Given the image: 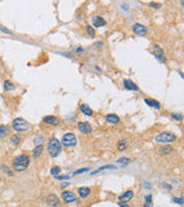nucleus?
Instances as JSON below:
<instances>
[{"label": "nucleus", "instance_id": "cd10ccee", "mask_svg": "<svg viewBox=\"0 0 184 207\" xmlns=\"http://www.w3.org/2000/svg\"><path fill=\"white\" fill-rule=\"evenodd\" d=\"M126 147H127L126 140H120L119 144H118V149H119L120 151H123V150H126Z\"/></svg>", "mask_w": 184, "mask_h": 207}, {"label": "nucleus", "instance_id": "1a4fd4ad", "mask_svg": "<svg viewBox=\"0 0 184 207\" xmlns=\"http://www.w3.org/2000/svg\"><path fill=\"white\" fill-rule=\"evenodd\" d=\"M77 128L84 135H90L92 132V126L89 122H78L77 123Z\"/></svg>", "mask_w": 184, "mask_h": 207}, {"label": "nucleus", "instance_id": "2f4dec72", "mask_svg": "<svg viewBox=\"0 0 184 207\" xmlns=\"http://www.w3.org/2000/svg\"><path fill=\"white\" fill-rule=\"evenodd\" d=\"M87 170H90V169H89V168H81V169H78L77 171H75L74 174H75V175H79V174H83V173H86Z\"/></svg>", "mask_w": 184, "mask_h": 207}, {"label": "nucleus", "instance_id": "c85d7f7f", "mask_svg": "<svg viewBox=\"0 0 184 207\" xmlns=\"http://www.w3.org/2000/svg\"><path fill=\"white\" fill-rule=\"evenodd\" d=\"M0 31H3V32L6 34V35H12V34H13L9 29H7L6 27H4V26H1V24H0Z\"/></svg>", "mask_w": 184, "mask_h": 207}, {"label": "nucleus", "instance_id": "72a5a7b5", "mask_svg": "<svg viewBox=\"0 0 184 207\" xmlns=\"http://www.w3.org/2000/svg\"><path fill=\"white\" fill-rule=\"evenodd\" d=\"M55 177V179H60V181H62V179H68L69 178V176H54Z\"/></svg>", "mask_w": 184, "mask_h": 207}, {"label": "nucleus", "instance_id": "0eeeda50", "mask_svg": "<svg viewBox=\"0 0 184 207\" xmlns=\"http://www.w3.org/2000/svg\"><path fill=\"white\" fill-rule=\"evenodd\" d=\"M61 198L66 204H73V202L77 201V198H76L75 193L71 192V191H63L62 194H61Z\"/></svg>", "mask_w": 184, "mask_h": 207}, {"label": "nucleus", "instance_id": "2eb2a0df", "mask_svg": "<svg viewBox=\"0 0 184 207\" xmlns=\"http://www.w3.org/2000/svg\"><path fill=\"white\" fill-rule=\"evenodd\" d=\"M77 192H78L79 198H83V199H84V198H87V197L90 196L91 190H90V188H87V186H81V188H78Z\"/></svg>", "mask_w": 184, "mask_h": 207}, {"label": "nucleus", "instance_id": "f8f14e48", "mask_svg": "<svg viewBox=\"0 0 184 207\" xmlns=\"http://www.w3.org/2000/svg\"><path fill=\"white\" fill-rule=\"evenodd\" d=\"M91 22H92V26L93 27H105L106 26V21L104 19H101L100 16H92L91 17Z\"/></svg>", "mask_w": 184, "mask_h": 207}, {"label": "nucleus", "instance_id": "a19ab883", "mask_svg": "<svg viewBox=\"0 0 184 207\" xmlns=\"http://www.w3.org/2000/svg\"><path fill=\"white\" fill-rule=\"evenodd\" d=\"M144 207H152V204H150V202H146V204L144 205Z\"/></svg>", "mask_w": 184, "mask_h": 207}, {"label": "nucleus", "instance_id": "4468645a", "mask_svg": "<svg viewBox=\"0 0 184 207\" xmlns=\"http://www.w3.org/2000/svg\"><path fill=\"white\" fill-rule=\"evenodd\" d=\"M132 198H134V191L128 190V191H126L124 193H122V194L119 197V201L126 202V201H129V200L132 199Z\"/></svg>", "mask_w": 184, "mask_h": 207}, {"label": "nucleus", "instance_id": "473e14b6", "mask_svg": "<svg viewBox=\"0 0 184 207\" xmlns=\"http://www.w3.org/2000/svg\"><path fill=\"white\" fill-rule=\"evenodd\" d=\"M150 6L152 8H160L161 7V4H158V3H150Z\"/></svg>", "mask_w": 184, "mask_h": 207}, {"label": "nucleus", "instance_id": "37998d69", "mask_svg": "<svg viewBox=\"0 0 184 207\" xmlns=\"http://www.w3.org/2000/svg\"><path fill=\"white\" fill-rule=\"evenodd\" d=\"M0 181H1V177H0Z\"/></svg>", "mask_w": 184, "mask_h": 207}, {"label": "nucleus", "instance_id": "e433bc0d", "mask_svg": "<svg viewBox=\"0 0 184 207\" xmlns=\"http://www.w3.org/2000/svg\"><path fill=\"white\" fill-rule=\"evenodd\" d=\"M76 52H77V53H83V52H84V48H83V47H77V48H76Z\"/></svg>", "mask_w": 184, "mask_h": 207}, {"label": "nucleus", "instance_id": "412c9836", "mask_svg": "<svg viewBox=\"0 0 184 207\" xmlns=\"http://www.w3.org/2000/svg\"><path fill=\"white\" fill-rule=\"evenodd\" d=\"M159 152L161 154H163V155H169L173 152V147L170 145H163V146H161L159 149Z\"/></svg>", "mask_w": 184, "mask_h": 207}, {"label": "nucleus", "instance_id": "b1692460", "mask_svg": "<svg viewBox=\"0 0 184 207\" xmlns=\"http://www.w3.org/2000/svg\"><path fill=\"white\" fill-rule=\"evenodd\" d=\"M4 90L5 91H13L14 90V84L11 81H5L4 82Z\"/></svg>", "mask_w": 184, "mask_h": 207}, {"label": "nucleus", "instance_id": "6e6552de", "mask_svg": "<svg viewBox=\"0 0 184 207\" xmlns=\"http://www.w3.org/2000/svg\"><path fill=\"white\" fill-rule=\"evenodd\" d=\"M43 122L47 126H51V127H56L60 124L61 120L58 118V116H54V115H48V116H45L43 119Z\"/></svg>", "mask_w": 184, "mask_h": 207}, {"label": "nucleus", "instance_id": "bb28decb", "mask_svg": "<svg viewBox=\"0 0 184 207\" xmlns=\"http://www.w3.org/2000/svg\"><path fill=\"white\" fill-rule=\"evenodd\" d=\"M170 116H171L175 121H182V120H183V114H182V113H171Z\"/></svg>", "mask_w": 184, "mask_h": 207}, {"label": "nucleus", "instance_id": "4c0bfd02", "mask_svg": "<svg viewBox=\"0 0 184 207\" xmlns=\"http://www.w3.org/2000/svg\"><path fill=\"white\" fill-rule=\"evenodd\" d=\"M1 168L4 169V171H5V173H7V174H8V171H9V170H8V168H7L5 165H1Z\"/></svg>", "mask_w": 184, "mask_h": 207}, {"label": "nucleus", "instance_id": "a211bd4d", "mask_svg": "<svg viewBox=\"0 0 184 207\" xmlns=\"http://www.w3.org/2000/svg\"><path fill=\"white\" fill-rule=\"evenodd\" d=\"M21 142H22V136H21V134H14V135H12V137H11V143H12L13 146L20 145Z\"/></svg>", "mask_w": 184, "mask_h": 207}, {"label": "nucleus", "instance_id": "ea45409f", "mask_svg": "<svg viewBox=\"0 0 184 207\" xmlns=\"http://www.w3.org/2000/svg\"><path fill=\"white\" fill-rule=\"evenodd\" d=\"M68 185H69V183H62V184H61V188H67Z\"/></svg>", "mask_w": 184, "mask_h": 207}, {"label": "nucleus", "instance_id": "7ed1b4c3", "mask_svg": "<svg viewBox=\"0 0 184 207\" xmlns=\"http://www.w3.org/2000/svg\"><path fill=\"white\" fill-rule=\"evenodd\" d=\"M12 128L17 131V132H24V131H28L29 128H30V124L29 122H27L24 119L22 118H16L13 120L12 122Z\"/></svg>", "mask_w": 184, "mask_h": 207}, {"label": "nucleus", "instance_id": "aec40b11", "mask_svg": "<svg viewBox=\"0 0 184 207\" xmlns=\"http://www.w3.org/2000/svg\"><path fill=\"white\" fill-rule=\"evenodd\" d=\"M11 134V127L8 126H0V138H4Z\"/></svg>", "mask_w": 184, "mask_h": 207}, {"label": "nucleus", "instance_id": "39448f33", "mask_svg": "<svg viewBox=\"0 0 184 207\" xmlns=\"http://www.w3.org/2000/svg\"><path fill=\"white\" fill-rule=\"evenodd\" d=\"M61 144L64 147H74L77 144V138L73 132H67V134H64L62 136Z\"/></svg>", "mask_w": 184, "mask_h": 207}, {"label": "nucleus", "instance_id": "c9c22d12", "mask_svg": "<svg viewBox=\"0 0 184 207\" xmlns=\"http://www.w3.org/2000/svg\"><path fill=\"white\" fill-rule=\"evenodd\" d=\"M119 206H120V207H130V206H128L126 202H122V201H119Z\"/></svg>", "mask_w": 184, "mask_h": 207}, {"label": "nucleus", "instance_id": "dca6fc26", "mask_svg": "<svg viewBox=\"0 0 184 207\" xmlns=\"http://www.w3.org/2000/svg\"><path fill=\"white\" fill-rule=\"evenodd\" d=\"M105 119H106V122L109 124H118L120 122V118L116 114H107Z\"/></svg>", "mask_w": 184, "mask_h": 207}, {"label": "nucleus", "instance_id": "393cba45", "mask_svg": "<svg viewBox=\"0 0 184 207\" xmlns=\"http://www.w3.org/2000/svg\"><path fill=\"white\" fill-rule=\"evenodd\" d=\"M60 171H61V168H60L59 166H53V167L51 168V174H52L53 176H58V175L60 174Z\"/></svg>", "mask_w": 184, "mask_h": 207}, {"label": "nucleus", "instance_id": "a878e982", "mask_svg": "<svg viewBox=\"0 0 184 207\" xmlns=\"http://www.w3.org/2000/svg\"><path fill=\"white\" fill-rule=\"evenodd\" d=\"M85 30H86V32H87L89 36H92V37H95V36H96V30L92 28L91 26H86Z\"/></svg>", "mask_w": 184, "mask_h": 207}, {"label": "nucleus", "instance_id": "9b49d317", "mask_svg": "<svg viewBox=\"0 0 184 207\" xmlns=\"http://www.w3.org/2000/svg\"><path fill=\"white\" fill-rule=\"evenodd\" d=\"M132 31L136 34V35H139V36H144V35H146L147 34V28L145 27V26H143V24H140V23H135L134 26H132Z\"/></svg>", "mask_w": 184, "mask_h": 207}, {"label": "nucleus", "instance_id": "58836bf2", "mask_svg": "<svg viewBox=\"0 0 184 207\" xmlns=\"http://www.w3.org/2000/svg\"><path fill=\"white\" fill-rule=\"evenodd\" d=\"M103 45H104L103 42H98V43H97V46H98V47H103Z\"/></svg>", "mask_w": 184, "mask_h": 207}, {"label": "nucleus", "instance_id": "f704fd0d", "mask_svg": "<svg viewBox=\"0 0 184 207\" xmlns=\"http://www.w3.org/2000/svg\"><path fill=\"white\" fill-rule=\"evenodd\" d=\"M145 199H146V202L152 204V196H146V197H145Z\"/></svg>", "mask_w": 184, "mask_h": 207}, {"label": "nucleus", "instance_id": "f03ea898", "mask_svg": "<svg viewBox=\"0 0 184 207\" xmlns=\"http://www.w3.org/2000/svg\"><path fill=\"white\" fill-rule=\"evenodd\" d=\"M47 151L52 158H56L61 152V143L55 137L50 138L48 144H47Z\"/></svg>", "mask_w": 184, "mask_h": 207}, {"label": "nucleus", "instance_id": "20e7f679", "mask_svg": "<svg viewBox=\"0 0 184 207\" xmlns=\"http://www.w3.org/2000/svg\"><path fill=\"white\" fill-rule=\"evenodd\" d=\"M154 140L156 143H163V144H169V143H173L176 140V136L173 134V132H169V131H163V132H160L159 135H156L154 137Z\"/></svg>", "mask_w": 184, "mask_h": 207}, {"label": "nucleus", "instance_id": "ddd939ff", "mask_svg": "<svg viewBox=\"0 0 184 207\" xmlns=\"http://www.w3.org/2000/svg\"><path fill=\"white\" fill-rule=\"evenodd\" d=\"M123 86L129 91H139V87L131 79H124L123 81Z\"/></svg>", "mask_w": 184, "mask_h": 207}, {"label": "nucleus", "instance_id": "6ab92c4d", "mask_svg": "<svg viewBox=\"0 0 184 207\" xmlns=\"http://www.w3.org/2000/svg\"><path fill=\"white\" fill-rule=\"evenodd\" d=\"M144 101H145V104H147V106H151V107H153V108L160 110V107H161V106H160V102L156 101V100H154V99H147V98H145Z\"/></svg>", "mask_w": 184, "mask_h": 207}, {"label": "nucleus", "instance_id": "4be33fe9", "mask_svg": "<svg viewBox=\"0 0 184 207\" xmlns=\"http://www.w3.org/2000/svg\"><path fill=\"white\" fill-rule=\"evenodd\" d=\"M43 151H44V146H43V145H38L36 149H34V151H32V157H34L35 159H37V158L43 153Z\"/></svg>", "mask_w": 184, "mask_h": 207}, {"label": "nucleus", "instance_id": "c756f323", "mask_svg": "<svg viewBox=\"0 0 184 207\" xmlns=\"http://www.w3.org/2000/svg\"><path fill=\"white\" fill-rule=\"evenodd\" d=\"M118 162H119V163H122V165H128V163L130 162V159H129V158H120V159L118 160Z\"/></svg>", "mask_w": 184, "mask_h": 207}, {"label": "nucleus", "instance_id": "423d86ee", "mask_svg": "<svg viewBox=\"0 0 184 207\" xmlns=\"http://www.w3.org/2000/svg\"><path fill=\"white\" fill-rule=\"evenodd\" d=\"M151 52H152V54H153L160 62H166V55H165V52H163V50H162L159 45H153Z\"/></svg>", "mask_w": 184, "mask_h": 207}, {"label": "nucleus", "instance_id": "79ce46f5", "mask_svg": "<svg viewBox=\"0 0 184 207\" xmlns=\"http://www.w3.org/2000/svg\"><path fill=\"white\" fill-rule=\"evenodd\" d=\"M178 74H179V76H181L182 78H184V75H183V73H182L181 70H178Z\"/></svg>", "mask_w": 184, "mask_h": 207}, {"label": "nucleus", "instance_id": "9d476101", "mask_svg": "<svg viewBox=\"0 0 184 207\" xmlns=\"http://www.w3.org/2000/svg\"><path fill=\"white\" fill-rule=\"evenodd\" d=\"M46 204L48 207H60V199L56 197V194H48L46 198Z\"/></svg>", "mask_w": 184, "mask_h": 207}, {"label": "nucleus", "instance_id": "f257e3e1", "mask_svg": "<svg viewBox=\"0 0 184 207\" xmlns=\"http://www.w3.org/2000/svg\"><path fill=\"white\" fill-rule=\"evenodd\" d=\"M29 165H30V158H29L27 154H22V155L16 157V158L13 160V162H12L13 169H14L15 171H20V173L27 170V168L29 167Z\"/></svg>", "mask_w": 184, "mask_h": 207}, {"label": "nucleus", "instance_id": "7c9ffc66", "mask_svg": "<svg viewBox=\"0 0 184 207\" xmlns=\"http://www.w3.org/2000/svg\"><path fill=\"white\" fill-rule=\"evenodd\" d=\"M173 201L176 202V204H179V205H182V204L184 202L183 197H174V198H173Z\"/></svg>", "mask_w": 184, "mask_h": 207}, {"label": "nucleus", "instance_id": "f3484780", "mask_svg": "<svg viewBox=\"0 0 184 207\" xmlns=\"http://www.w3.org/2000/svg\"><path fill=\"white\" fill-rule=\"evenodd\" d=\"M79 108H81V112H82L84 115H86V116H92V115H93V111H92V110L90 108V106H87L86 104H82Z\"/></svg>", "mask_w": 184, "mask_h": 207}, {"label": "nucleus", "instance_id": "5701e85b", "mask_svg": "<svg viewBox=\"0 0 184 207\" xmlns=\"http://www.w3.org/2000/svg\"><path fill=\"white\" fill-rule=\"evenodd\" d=\"M105 169H116V167L113 166V165H106V166H103V167L98 168V169L95 170V171H92L91 175H96V174H98V173H100V171H103V170H105Z\"/></svg>", "mask_w": 184, "mask_h": 207}]
</instances>
